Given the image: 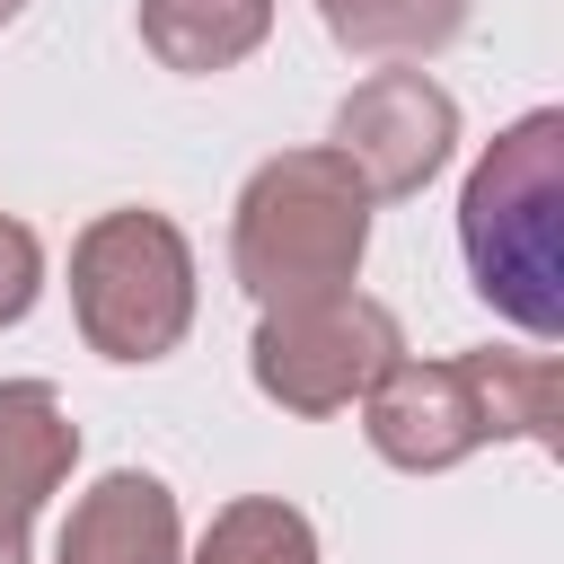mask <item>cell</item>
Wrapping results in <instances>:
<instances>
[{"label":"cell","mask_w":564,"mask_h":564,"mask_svg":"<svg viewBox=\"0 0 564 564\" xmlns=\"http://www.w3.org/2000/svg\"><path fill=\"white\" fill-rule=\"evenodd\" d=\"M0 564H26V538H9V529H0Z\"/></svg>","instance_id":"cell-13"},{"label":"cell","mask_w":564,"mask_h":564,"mask_svg":"<svg viewBox=\"0 0 564 564\" xmlns=\"http://www.w3.org/2000/svg\"><path fill=\"white\" fill-rule=\"evenodd\" d=\"M326 150L361 176L370 203H405V194H423L449 167V150H458V97L432 70H414V62L370 70L335 106V141Z\"/></svg>","instance_id":"cell-6"},{"label":"cell","mask_w":564,"mask_h":564,"mask_svg":"<svg viewBox=\"0 0 564 564\" xmlns=\"http://www.w3.org/2000/svg\"><path fill=\"white\" fill-rule=\"evenodd\" d=\"M317 18L344 53L379 62H432L441 44L467 35V0H317Z\"/></svg>","instance_id":"cell-10"},{"label":"cell","mask_w":564,"mask_h":564,"mask_svg":"<svg viewBox=\"0 0 564 564\" xmlns=\"http://www.w3.org/2000/svg\"><path fill=\"white\" fill-rule=\"evenodd\" d=\"M458 256L467 282L520 335H564V115L529 106L485 141L458 194Z\"/></svg>","instance_id":"cell-1"},{"label":"cell","mask_w":564,"mask_h":564,"mask_svg":"<svg viewBox=\"0 0 564 564\" xmlns=\"http://www.w3.org/2000/svg\"><path fill=\"white\" fill-rule=\"evenodd\" d=\"M370 256V194L361 176L317 141V150H282L238 185L229 212V273L256 308L282 300H317V291H352Z\"/></svg>","instance_id":"cell-3"},{"label":"cell","mask_w":564,"mask_h":564,"mask_svg":"<svg viewBox=\"0 0 564 564\" xmlns=\"http://www.w3.org/2000/svg\"><path fill=\"white\" fill-rule=\"evenodd\" d=\"M70 317L106 361H167L194 326V247L167 212H97L70 238Z\"/></svg>","instance_id":"cell-4"},{"label":"cell","mask_w":564,"mask_h":564,"mask_svg":"<svg viewBox=\"0 0 564 564\" xmlns=\"http://www.w3.org/2000/svg\"><path fill=\"white\" fill-rule=\"evenodd\" d=\"M35 291H44V238L18 212H0V326H18L35 308Z\"/></svg>","instance_id":"cell-12"},{"label":"cell","mask_w":564,"mask_h":564,"mask_svg":"<svg viewBox=\"0 0 564 564\" xmlns=\"http://www.w3.org/2000/svg\"><path fill=\"white\" fill-rule=\"evenodd\" d=\"M405 352V326L370 291H317L256 317L247 370L282 414H344L379 388V370Z\"/></svg>","instance_id":"cell-5"},{"label":"cell","mask_w":564,"mask_h":564,"mask_svg":"<svg viewBox=\"0 0 564 564\" xmlns=\"http://www.w3.org/2000/svg\"><path fill=\"white\" fill-rule=\"evenodd\" d=\"M264 35H273V0H141V44L185 79L247 62Z\"/></svg>","instance_id":"cell-9"},{"label":"cell","mask_w":564,"mask_h":564,"mask_svg":"<svg viewBox=\"0 0 564 564\" xmlns=\"http://www.w3.org/2000/svg\"><path fill=\"white\" fill-rule=\"evenodd\" d=\"M194 564H317V529L282 494H238V502L212 511Z\"/></svg>","instance_id":"cell-11"},{"label":"cell","mask_w":564,"mask_h":564,"mask_svg":"<svg viewBox=\"0 0 564 564\" xmlns=\"http://www.w3.org/2000/svg\"><path fill=\"white\" fill-rule=\"evenodd\" d=\"M53 564H185V520H176V494L150 476V467H106L62 538H53Z\"/></svg>","instance_id":"cell-7"},{"label":"cell","mask_w":564,"mask_h":564,"mask_svg":"<svg viewBox=\"0 0 564 564\" xmlns=\"http://www.w3.org/2000/svg\"><path fill=\"white\" fill-rule=\"evenodd\" d=\"M555 397H564V370L546 352H449V361L397 352L379 370V388L361 397V432L388 467L441 476V467L476 458L485 441L555 449Z\"/></svg>","instance_id":"cell-2"},{"label":"cell","mask_w":564,"mask_h":564,"mask_svg":"<svg viewBox=\"0 0 564 564\" xmlns=\"http://www.w3.org/2000/svg\"><path fill=\"white\" fill-rule=\"evenodd\" d=\"M79 458V423L53 397V379H0V529L26 538L35 511L62 494Z\"/></svg>","instance_id":"cell-8"},{"label":"cell","mask_w":564,"mask_h":564,"mask_svg":"<svg viewBox=\"0 0 564 564\" xmlns=\"http://www.w3.org/2000/svg\"><path fill=\"white\" fill-rule=\"evenodd\" d=\"M18 9H26V0H0V26H9V18H18Z\"/></svg>","instance_id":"cell-14"}]
</instances>
